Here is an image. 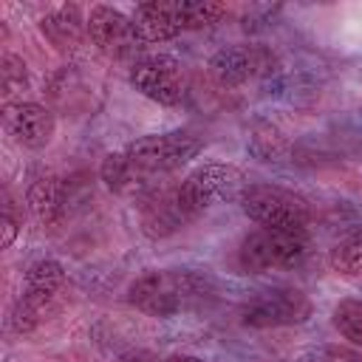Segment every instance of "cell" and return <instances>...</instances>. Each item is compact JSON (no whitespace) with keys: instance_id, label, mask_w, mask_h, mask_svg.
Masks as SVG:
<instances>
[{"instance_id":"1","label":"cell","mask_w":362,"mask_h":362,"mask_svg":"<svg viewBox=\"0 0 362 362\" xmlns=\"http://www.w3.org/2000/svg\"><path fill=\"white\" fill-rule=\"evenodd\" d=\"M201 139L192 133H161L130 141L122 153L102 161V181L119 195H141L153 189V178L178 170L201 153Z\"/></svg>"},{"instance_id":"2","label":"cell","mask_w":362,"mask_h":362,"mask_svg":"<svg viewBox=\"0 0 362 362\" xmlns=\"http://www.w3.org/2000/svg\"><path fill=\"white\" fill-rule=\"evenodd\" d=\"M212 294V280L187 269L147 272L127 288V300L150 317H173Z\"/></svg>"},{"instance_id":"3","label":"cell","mask_w":362,"mask_h":362,"mask_svg":"<svg viewBox=\"0 0 362 362\" xmlns=\"http://www.w3.org/2000/svg\"><path fill=\"white\" fill-rule=\"evenodd\" d=\"M308 255L305 229H255L240 243V269L260 274L269 269H294Z\"/></svg>"},{"instance_id":"4","label":"cell","mask_w":362,"mask_h":362,"mask_svg":"<svg viewBox=\"0 0 362 362\" xmlns=\"http://www.w3.org/2000/svg\"><path fill=\"white\" fill-rule=\"evenodd\" d=\"M240 204L252 221H257L260 226H272V229H305L311 218L308 204L300 195L283 187H272V184L246 187L240 192Z\"/></svg>"},{"instance_id":"5","label":"cell","mask_w":362,"mask_h":362,"mask_svg":"<svg viewBox=\"0 0 362 362\" xmlns=\"http://www.w3.org/2000/svg\"><path fill=\"white\" fill-rule=\"evenodd\" d=\"M238 187H240V173L235 167L204 164L181 181V187L175 189V201H178V209L184 212V218L192 221L201 212H206L215 201L232 198L238 192Z\"/></svg>"},{"instance_id":"6","label":"cell","mask_w":362,"mask_h":362,"mask_svg":"<svg viewBox=\"0 0 362 362\" xmlns=\"http://www.w3.org/2000/svg\"><path fill=\"white\" fill-rule=\"evenodd\" d=\"M308 317H311V300L300 288H288V286L257 291L240 308V322L249 328L294 325V322H303Z\"/></svg>"},{"instance_id":"7","label":"cell","mask_w":362,"mask_h":362,"mask_svg":"<svg viewBox=\"0 0 362 362\" xmlns=\"http://www.w3.org/2000/svg\"><path fill=\"white\" fill-rule=\"evenodd\" d=\"M65 283V272L57 260H37L25 272V291L14 305L11 325L20 334H28L45 314V308L54 303L57 291Z\"/></svg>"},{"instance_id":"8","label":"cell","mask_w":362,"mask_h":362,"mask_svg":"<svg viewBox=\"0 0 362 362\" xmlns=\"http://www.w3.org/2000/svg\"><path fill=\"white\" fill-rule=\"evenodd\" d=\"M130 85L158 105H178L187 88L184 68L170 54H153L133 65Z\"/></svg>"},{"instance_id":"9","label":"cell","mask_w":362,"mask_h":362,"mask_svg":"<svg viewBox=\"0 0 362 362\" xmlns=\"http://www.w3.org/2000/svg\"><path fill=\"white\" fill-rule=\"evenodd\" d=\"M272 54L257 45H232L221 48L209 59V74L221 88H238L260 74L272 71Z\"/></svg>"},{"instance_id":"10","label":"cell","mask_w":362,"mask_h":362,"mask_svg":"<svg viewBox=\"0 0 362 362\" xmlns=\"http://www.w3.org/2000/svg\"><path fill=\"white\" fill-rule=\"evenodd\" d=\"M133 31L139 42H164L187 31L184 0H150L136 6Z\"/></svg>"},{"instance_id":"11","label":"cell","mask_w":362,"mask_h":362,"mask_svg":"<svg viewBox=\"0 0 362 362\" xmlns=\"http://www.w3.org/2000/svg\"><path fill=\"white\" fill-rule=\"evenodd\" d=\"M3 122L8 127V133L28 150H40L51 141L54 136V113L45 105L37 102H17V105H6L3 110Z\"/></svg>"},{"instance_id":"12","label":"cell","mask_w":362,"mask_h":362,"mask_svg":"<svg viewBox=\"0 0 362 362\" xmlns=\"http://www.w3.org/2000/svg\"><path fill=\"white\" fill-rule=\"evenodd\" d=\"M88 34L105 54H124L139 40L133 31V17L122 14L113 6H93L88 17Z\"/></svg>"},{"instance_id":"13","label":"cell","mask_w":362,"mask_h":362,"mask_svg":"<svg viewBox=\"0 0 362 362\" xmlns=\"http://www.w3.org/2000/svg\"><path fill=\"white\" fill-rule=\"evenodd\" d=\"M28 209L42 223L51 226L62 218L65 209V184L57 175H42L28 187Z\"/></svg>"},{"instance_id":"14","label":"cell","mask_w":362,"mask_h":362,"mask_svg":"<svg viewBox=\"0 0 362 362\" xmlns=\"http://www.w3.org/2000/svg\"><path fill=\"white\" fill-rule=\"evenodd\" d=\"M184 223H187V218L178 209L175 192H164V195L153 198L150 204H144V209H141V229L150 238H167V235L178 232Z\"/></svg>"},{"instance_id":"15","label":"cell","mask_w":362,"mask_h":362,"mask_svg":"<svg viewBox=\"0 0 362 362\" xmlns=\"http://www.w3.org/2000/svg\"><path fill=\"white\" fill-rule=\"evenodd\" d=\"M42 34H48L51 42L59 45V48H74L79 42V34H82L79 8L76 6H62L59 11L42 17Z\"/></svg>"},{"instance_id":"16","label":"cell","mask_w":362,"mask_h":362,"mask_svg":"<svg viewBox=\"0 0 362 362\" xmlns=\"http://www.w3.org/2000/svg\"><path fill=\"white\" fill-rule=\"evenodd\" d=\"M331 266L342 274H359L362 272V229L348 235L331 249Z\"/></svg>"},{"instance_id":"17","label":"cell","mask_w":362,"mask_h":362,"mask_svg":"<svg viewBox=\"0 0 362 362\" xmlns=\"http://www.w3.org/2000/svg\"><path fill=\"white\" fill-rule=\"evenodd\" d=\"M334 325L345 339H351L354 345H362V303L339 300L334 308Z\"/></svg>"},{"instance_id":"18","label":"cell","mask_w":362,"mask_h":362,"mask_svg":"<svg viewBox=\"0 0 362 362\" xmlns=\"http://www.w3.org/2000/svg\"><path fill=\"white\" fill-rule=\"evenodd\" d=\"M0 79H3V90L6 96L14 93L17 88H25L28 85V74H25V62L14 54H3L0 59Z\"/></svg>"},{"instance_id":"19","label":"cell","mask_w":362,"mask_h":362,"mask_svg":"<svg viewBox=\"0 0 362 362\" xmlns=\"http://www.w3.org/2000/svg\"><path fill=\"white\" fill-rule=\"evenodd\" d=\"M252 150H255L257 156H263V158H274L277 153L286 150V141H283V136H280L274 127L263 124V127H257L255 136H252Z\"/></svg>"},{"instance_id":"20","label":"cell","mask_w":362,"mask_h":362,"mask_svg":"<svg viewBox=\"0 0 362 362\" xmlns=\"http://www.w3.org/2000/svg\"><path fill=\"white\" fill-rule=\"evenodd\" d=\"M17 232H20V223H17L14 212H11V198L6 195V204H3V238H0V246L8 249V246L14 243V238H17Z\"/></svg>"},{"instance_id":"21","label":"cell","mask_w":362,"mask_h":362,"mask_svg":"<svg viewBox=\"0 0 362 362\" xmlns=\"http://www.w3.org/2000/svg\"><path fill=\"white\" fill-rule=\"evenodd\" d=\"M325 362H362V354H356V351H351V348L334 345V348L325 351Z\"/></svg>"},{"instance_id":"22","label":"cell","mask_w":362,"mask_h":362,"mask_svg":"<svg viewBox=\"0 0 362 362\" xmlns=\"http://www.w3.org/2000/svg\"><path fill=\"white\" fill-rule=\"evenodd\" d=\"M122 362H158V359L150 351H130V354L122 356Z\"/></svg>"},{"instance_id":"23","label":"cell","mask_w":362,"mask_h":362,"mask_svg":"<svg viewBox=\"0 0 362 362\" xmlns=\"http://www.w3.org/2000/svg\"><path fill=\"white\" fill-rule=\"evenodd\" d=\"M167 362H206V359H198V356H189V354H175Z\"/></svg>"}]
</instances>
